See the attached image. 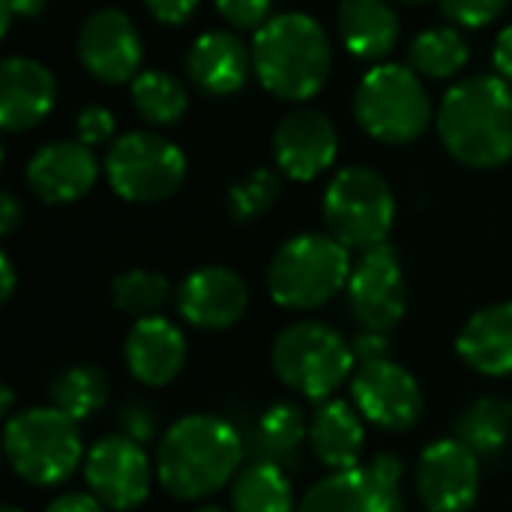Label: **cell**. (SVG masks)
Segmentation results:
<instances>
[{
    "label": "cell",
    "instance_id": "cell-1",
    "mask_svg": "<svg viewBox=\"0 0 512 512\" xmlns=\"http://www.w3.org/2000/svg\"><path fill=\"white\" fill-rule=\"evenodd\" d=\"M243 462L240 432L213 414H189L168 426L156 450V477L177 501H201L234 483Z\"/></svg>",
    "mask_w": 512,
    "mask_h": 512
},
{
    "label": "cell",
    "instance_id": "cell-2",
    "mask_svg": "<svg viewBox=\"0 0 512 512\" xmlns=\"http://www.w3.org/2000/svg\"><path fill=\"white\" fill-rule=\"evenodd\" d=\"M444 150L468 168H501L512 159V87L474 75L450 87L435 114Z\"/></svg>",
    "mask_w": 512,
    "mask_h": 512
},
{
    "label": "cell",
    "instance_id": "cell-3",
    "mask_svg": "<svg viewBox=\"0 0 512 512\" xmlns=\"http://www.w3.org/2000/svg\"><path fill=\"white\" fill-rule=\"evenodd\" d=\"M255 78L282 102H309L333 69V45L324 24L306 12L273 15L252 39Z\"/></svg>",
    "mask_w": 512,
    "mask_h": 512
},
{
    "label": "cell",
    "instance_id": "cell-4",
    "mask_svg": "<svg viewBox=\"0 0 512 512\" xmlns=\"http://www.w3.org/2000/svg\"><path fill=\"white\" fill-rule=\"evenodd\" d=\"M351 270V249L333 234H297L270 258L267 291L282 309L309 312L348 288Z\"/></svg>",
    "mask_w": 512,
    "mask_h": 512
},
{
    "label": "cell",
    "instance_id": "cell-5",
    "mask_svg": "<svg viewBox=\"0 0 512 512\" xmlns=\"http://www.w3.org/2000/svg\"><path fill=\"white\" fill-rule=\"evenodd\" d=\"M360 129L381 144H411L432 126V99L423 78L402 63H375L354 90Z\"/></svg>",
    "mask_w": 512,
    "mask_h": 512
},
{
    "label": "cell",
    "instance_id": "cell-6",
    "mask_svg": "<svg viewBox=\"0 0 512 512\" xmlns=\"http://www.w3.org/2000/svg\"><path fill=\"white\" fill-rule=\"evenodd\" d=\"M3 450L12 471L30 486L66 483L87 456L78 423L54 405L12 414L3 429Z\"/></svg>",
    "mask_w": 512,
    "mask_h": 512
},
{
    "label": "cell",
    "instance_id": "cell-7",
    "mask_svg": "<svg viewBox=\"0 0 512 512\" xmlns=\"http://www.w3.org/2000/svg\"><path fill=\"white\" fill-rule=\"evenodd\" d=\"M270 363L288 390L312 402H327L351 372H357L354 345L321 321H297L285 327L273 342Z\"/></svg>",
    "mask_w": 512,
    "mask_h": 512
},
{
    "label": "cell",
    "instance_id": "cell-8",
    "mask_svg": "<svg viewBox=\"0 0 512 512\" xmlns=\"http://www.w3.org/2000/svg\"><path fill=\"white\" fill-rule=\"evenodd\" d=\"M324 222L342 246L369 252L384 246L396 222V198L390 183L369 165L336 171L324 192Z\"/></svg>",
    "mask_w": 512,
    "mask_h": 512
},
{
    "label": "cell",
    "instance_id": "cell-9",
    "mask_svg": "<svg viewBox=\"0 0 512 512\" xmlns=\"http://www.w3.org/2000/svg\"><path fill=\"white\" fill-rule=\"evenodd\" d=\"M105 177L114 195L129 204L168 201L186 180V153L156 132H126L108 144Z\"/></svg>",
    "mask_w": 512,
    "mask_h": 512
},
{
    "label": "cell",
    "instance_id": "cell-10",
    "mask_svg": "<svg viewBox=\"0 0 512 512\" xmlns=\"http://www.w3.org/2000/svg\"><path fill=\"white\" fill-rule=\"evenodd\" d=\"M402 459L381 453L372 465L330 471L300 501L297 512H405Z\"/></svg>",
    "mask_w": 512,
    "mask_h": 512
},
{
    "label": "cell",
    "instance_id": "cell-11",
    "mask_svg": "<svg viewBox=\"0 0 512 512\" xmlns=\"http://www.w3.org/2000/svg\"><path fill=\"white\" fill-rule=\"evenodd\" d=\"M84 480H87L90 495L102 507L126 512L147 501L153 465L147 459L144 444L126 435H108L87 450Z\"/></svg>",
    "mask_w": 512,
    "mask_h": 512
},
{
    "label": "cell",
    "instance_id": "cell-12",
    "mask_svg": "<svg viewBox=\"0 0 512 512\" xmlns=\"http://www.w3.org/2000/svg\"><path fill=\"white\" fill-rule=\"evenodd\" d=\"M357 411L387 432H408L420 423L426 411V396L420 381L390 357L360 363L351 381Z\"/></svg>",
    "mask_w": 512,
    "mask_h": 512
},
{
    "label": "cell",
    "instance_id": "cell-13",
    "mask_svg": "<svg viewBox=\"0 0 512 512\" xmlns=\"http://www.w3.org/2000/svg\"><path fill=\"white\" fill-rule=\"evenodd\" d=\"M348 306L363 324V330L390 333L408 309V288L402 276V261L390 243L375 246L360 255L348 279Z\"/></svg>",
    "mask_w": 512,
    "mask_h": 512
},
{
    "label": "cell",
    "instance_id": "cell-14",
    "mask_svg": "<svg viewBox=\"0 0 512 512\" xmlns=\"http://www.w3.org/2000/svg\"><path fill=\"white\" fill-rule=\"evenodd\" d=\"M78 60L84 72L102 84L135 81L144 60V42L135 21L120 9H99L87 15L78 30Z\"/></svg>",
    "mask_w": 512,
    "mask_h": 512
},
{
    "label": "cell",
    "instance_id": "cell-15",
    "mask_svg": "<svg viewBox=\"0 0 512 512\" xmlns=\"http://www.w3.org/2000/svg\"><path fill=\"white\" fill-rule=\"evenodd\" d=\"M414 486L429 512H468L480 498V456L456 438H441L420 453Z\"/></svg>",
    "mask_w": 512,
    "mask_h": 512
},
{
    "label": "cell",
    "instance_id": "cell-16",
    "mask_svg": "<svg viewBox=\"0 0 512 512\" xmlns=\"http://www.w3.org/2000/svg\"><path fill=\"white\" fill-rule=\"evenodd\" d=\"M339 156L336 123L318 108H297L285 114L273 132V159L294 183H309L333 168Z\"/></svg>",
    "mask_w": 512,
    "mask_h": 512
},
{
    "label": "cell",
    "instance_id": "cell-17",
    "mask_svg": "<svg viewBox=\"0 0 512 512\" xmlns=\"http://www.w3.org/2000/svg\"><path fill=\"white\" fill-rule=\"evenodd\" d=\"M174 303L186 324H192L195 330L216 333V330L234 327L246 315L249 285L231 267L210 264V267L192 270L180 282Z\"/></svg>",
    "mask_w": 512,
    "mask_h": 512
},
{
    "label": "cell",
    "instance_id": "cell-18",
    "mask_svg": "<svg viewBox=\"0 0 512 512\" xmlns=\"http://www.w3.org/2000/svg\"><path fill=\"white\" fill-rule=\"evenodd\" d=\"M96 177V153L81 141L42 144L24 165V183L42 204H72L96 186Z\"/></svg>",
    "mask_w": 512,
    "mask_h": 512
},
{
    "label": "cell",
    "instance_id": "cell-19",
    "mask_svg": "<svg viewBox=\"0 0 512 512\" xmlns=\"http://www.w3.org/2000/svg\"><path fill=\"white\" fill-rule=\"evenodd\" d=\"M57 102L51 69L33 57L12 54L0 63V126L3 132L36 129Z\"/></svg>",
    "mask_w": 512,
    "mask_h": 512
},
{
    "label": "cell",
    "instance_id": "cell-20",
    "mask_svg": "<svg viewBox=\"0 0 512 512\" xmlns=\"http://www.w3.org/2000/svg\"><path fill=\"white\" fill-rule=\"evenodd\" d=\"M126 369L144 387H165L171 384L180 369L186 366V336L183 330L162 318H138L126 333Z\"/></svg>",
    "mask_w": 512,
    "mask_h": 512
},
{
    "label": "cell",
    "instance_id": "cell-21",
    "mask_svg": "<svg viewBox=\"0 0 512 512\" xmlns=\"http://www.w3.org/2000/svg\"><path fill=\"white\" fill-rule=\"evenodd\" d=\"M252 72V48L231 30H207L186 51V75L207 96L240 93Z\"/></svg>",
    "mask_w": 512,
    "mask_h": 512
},
{
    "label": "cell",
    "instance_id": "cell-22",
    "mask_svg": "<svg viewBox=\"0 0 512 512\" xmlns=\"http://www.w3.org/2000/svg\"><path fill=\"white\" fill-rule=\"evenodd\" d=\"M399 15L390 0H342L336 9V36L345 51L366 63H384L399 45Z\"/></svg>",
    "mask_w": 512,
    "mask_h": 512
},
{
    "label": "cell",
    "instance_id": "cell-23",
    "mask_svg": "<svg viewBox=\"0 0 512 512\" xmlns=\"http://www.w3.org/2000/svg\"><path fill=\"white\" fill-rule=\"evenodd\" d=\"M456 351L480 375H512V300L474 312L456 339Z\"/></svg>",
    "mask_w": 512,
    "mask_h": 512
},
{
    "label": "cell",
    "instance_id": "cell-24",
    "mask_svg": "<svg viewBox=\"0 0 512 512\" xmlns=\"http://www.w3.org/2000/svg\"><path fill=\"white\" fill-rule=\"evenodd\" d=\"M309 441L315 459L327 471L357 468L366 444L363 414L342 399H327L309 423Z\"/></svg>",
    "mask_w": 512,
    "mask_h": 512
},
{
    "label": "cell",
    "instance_id": "cell-25",
    "mask_svg": "<svg viewBox=\"0 0 512 512\" xmlns=\"http://www.w3.org/2000/svg\"><path fill=\"white\" fill-rule=\"evenodd\" d=\"M231 507L234 512H297L288 474L270 459L252 462L234 477Z\"/></svg>",
    "mask_w": 512,
    "mask_h": 512
},
{
    "label": "cell",
    "instance_id": "cell-26",
    "mask_svg": "<svg viewBox=\"0 0 512 512\" xmlns=\"http://www.w3.org/2000/svg\"><path fill=\"white\" fill-rule=\"evenodd\" d=\"M468 60H471V45L456 24L429 27L417 33L408 51V66L420 78H432V81L456 78L468 66Z\"/></svg>",
    "mask_w": 512,
    "mask_h": 512
},
{
    "label": "cell",
    "instance_id": "cell-27",
    "mask_svg": "<svg viewBox=\"0 0 512 512\" xmlns=\"http://www.w3.org/2000/svg\"><path fill=\"white\" fill-rule=\"evenodd\" d=\"M512 435V405L507 399H480L456 420V441H462L480 459L498 456Z\"/></svg>",
    "mask_w": 512,
    "mask_h": 512
},
{
    "label": "cell",
    "instance_id": "cell-28",
    "mask_svg": "<svg viewBox=\"0 0 512 512\" xmlns=\"http://www.w3.org/2000/svg\"><path fill=\"white\" fill-rule=\"evenodd\" d=\"M48 393H51V405L57 411H63L66 417L81 423V420L93 417L96 411H102V405L108 402L111 384H108V375L99 366L81 363V366L63 369L51 381Z\"/></svg>",
    "mask_w": 512,
    "mask_h": 512
},
{
    "label": "cell",
    "instance_id": "cell-29",
    "mask_svg": "<svg viewBox=\"0 0 512 512\" xmlns=\"http://www.w3.org/2000/svg\"><path fill=\"white\" fill-rule=\"evenodd\" d=\"M132 105L150 126H174L186 117L189 93L174 75L162 69H144L132 81Z\"/></svg>",
    "mask_w": 512,
    "mask_h": 512
},
{
    "label": "cell",
    "instance_id": "cell-30",
    "mask_svg": "<svg viewBox=\"0 0 512 512\" xmlns=\"http://www.w3.org/2000/svg\"><path fill=\"white\" fill-rule=\"evenodd\" d=\"M171 300V282L156 270H126L114 276L111 282V303L123 315L132 318H150L159 315V309Z\"/></svg>",
    "mask_w": 512,
    "mask_h": 512
},
{
    "label": "cell",
    "instance_id": "cell-31",
    "mask_svg": "<svg viewBox=\"0 0 512 512\" xmlns=\"http://www.w3.org/2000/svg\"><path fill=\"white\" fill-rule=\"evenodd\" d=\"M309 435V423L300 405L294 402H276L261 414L258 423V444L261 450L270 456V462H282V459H294L300 444Z\"/></svg>",
    "mask_w": 512,
    "mask_h": 512
},
{
    "label": "cell",
    "instance_id": "cell-32",
    "mask_svg": "<svg viewBox=\"0 0 512 512\" xmlns=\"http://www.w3.org/2000/svg\"><path fill=\"white\" fill-rule=\"evenodd\" d=\"M279 195H282V177L273 168H255L237 183H231L225 207H228L231 222L249 225L267 216L276 207Z\"/></svg>",
    "mask_w": 512,
    "mask_h": 512
},
{
    "label": "cell",
    "instance_id": "cell-33",
    "mask_svg": "<svg viewBox=\"0 0 512 512\" xmlns=\"http://www.w3.org/2000/svg\"><path fill=\"white\" fill-rule=\"evenodd\" d=\"M441 12L447 21H453L456 27H468V30H480L489 27L492 21H498L504 15V9L510 6V0H438Z\"/></svg>",
    "mask_w": 512,
    "mask_h": 512
},
{
    "label": "cell",
    "instance_id": "cell-34",
    "mask_svg": "<svg viewBox=\"0 0 512 512\" xmlns=\"http://www.w3.org/2000/svg\"><path fill=\"white\" fill-rule=\"evenodd\" d=\"M114 132H117V123L105 105H84L75 117V135L87 147H99V144L114 141Z\"/></svg>",
    "mask_w": 512,
    "mask_h": 512
},
{
    "label": "cell",
    "instance_id": "cell-35",
    "mask_svg": "<svg viewBox=\"0 0 512 512\" xmlns=\"http://www.w3.org/2000/svg\"><path fill=\"white\" fill-rule=\"evenodd\" d=\"M216 9L234 30H261L273 18V0H216Z\"/></svg>",
    "mask_w": 512,
    "mask_h": 512
},
{
    "label": "cell",
    "instance_id": "cell-36",
    "mask_svg": "<svg viewBox=\"0 0 512 512\" xmlns=\"http://www.w3.org/2000/svg\"><path fill=\"white\" fill-rule=\"evenodd\" d=\"M120 426H123V435L132 438V441H138V444H147V441H153V435H156V417H153V411H150L147 405H141V402H132V405L123 408Z\"/></svg>",
    "mask_w": 512,
    "mask_h": 512
},
{
    "label": "cell",
    "instance_id": "cell-37",
    "mask_svg": "<svg viewBox=\"0 0 512 512\" xmlns=\"http://www.w3.org/2000/svg\"><path fill=\"white\" fill-rule=\"evenodd\" d=\"M201 0H144L147 12L159 21V24H168V27H180L186 24L195 9H198Z\"/></svg>",
    "mask_w": 512,
    "mask_h": 512
},
{
    "label": "cell",
    "instance_id": "cell-38",
    "mask_svg": "<svg viewBox=\"0 0 512 512\" xmlns=\"http://www.w3.org/2000/svg\"><path fill=\"white\" fill-rule=\"evenodd\" d=\"M387 354H390V342H387V333H381V330H363L354 339V357L360 363L384 360Z\"/></svg>",
    "mask_w": 512,
    "mask_h": 512
},
{
    "label": "cell",
    "instance_id": "cell-39",
    "mask_svg": "<svg viewBox=\"0 0 512 512\" xmlns=\"http://www.w3.org/2000/svg\"><path fill=\"white\" fill-rule=\"evenodd\" d=\"M492 66L498 72V78H504L507 84H512V24H507L492 48Z\"/></svg>",
    "mask_w": 512,
    "mask_h": 512
},
{
    "label": "cell",
    "instance_id": "cell-40",
    "mask_svg": "<svg viewBox=\"0 0 512 512\" xmlns=\"http://www.w3.org/2000/svg\"><path fill=\"white\" fill-rule=\"evenodd\" d=\"M105 510H108V507H102L93 495H84V492H66V495L54 498L45 512H105Z\"/></svg>",
    "mask_w": 512,
    "mask_h": 512
},
{
    "label": "cell",
    "instance_id": "cell-41",
    "mask_svg": "<svg viewBox=\"0 0 512 512\" xmlns=\"http://www.w3.org/2000/svg\"><path fill=\"white\" fill-rule=\"evenodd\" d=\"M21 222H24V210H21L18 198L12 192H3L0 195V234L3 237H12Z\"/></svg>",
    "mask_w": 512,
    "mask_h": 512
},
{
    "label": "cell",
    "instance_id": "cell-42",
    "mask_svg": "<svg viewBox=\"0 0 512 512\" xmlns=\"http://www.w3.org/2000/svg\"><path fill=\"white\" fill-rule=\"evenodd\" d=\"M15 294V267H12V258L3 252L0 255V303H9Z\"/></svg>",
    "mask_w": 512,
    "mask_h": 512
},
{
    "label": "cell",
    "instance_id": "cell-43",
    "mask_svg": "<svg viewBox=\"0 0 512 512\" xmlns=\"http://www.w3.org/2000/svg\"><path fill=\"white\" fill-rule=\"evenodd\" d=\"M45 3L48 0H9L15 18H39L45 12Z\"/></svg>",
    "mask_w": 512,
    "mask_h": 512
},
{
    "label": "cell",
    "instance_id": "cell-44",
    "mask_svg": "<svg viewBox=\"0 0 512 512\" xmlns=\"http://www.w3.org/2000/svg\"><path fill=\"white\" fill-rule=\"evenodd\" d=\"M0 396H3V417L9 420V417H12V405H15V393H12L9 387H3Z\"/></svg>",
    "mask_w": 512,
    "mask_h": 512
},
{
    "label": "cell",
    "instance_id": "cell-45",
    "mask_svg": "<svg viewBox=\"0 0 512 512\" xmlns=\"http://www.w3.org/2000/svg\"><path fill=\"white\" fill-rule=\"evenodd\" d=\"M390 3H399V6H423L429 0H390Z\"/></svg>",
    "mask_w": 512,
    "mask_h": 512
},
{
    "label": "cell",
    "instance_id": "cell-46",
    "mask_svg": "<svg viewBox=\"0 0 512 512\" xmlns=\"http://www.w3.org/2000/svg\"><path fill=\"white\" fill-rule=\"evenodd\" d=\"M195 512H225V510H219V507H201V510H195Z\"/></svg>",
    "mask_w": 512,
    "mask_h": 512
},
{
    "label": "cell",
    "instance_id": "cell-47",
    "mask_svg": "<svg viewBox=\"0 0 512 512\" xmlns=\"http://www.w3.org/2000/svg\"><path fill=\"white\" fill-rule=\"evenodd\" d=\"M3 512H21V510H15V507H3Z\"/></svg>",
    "mask_w": 512,
    "mask_h": 512
}]
</instances>
